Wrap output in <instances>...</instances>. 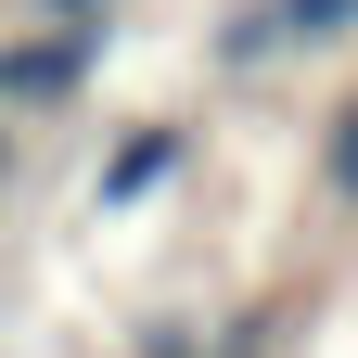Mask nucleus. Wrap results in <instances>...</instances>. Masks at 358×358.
I'll list each match as a JSON object with an SVG mask.
<instances>
[{
	"instance_id": "1",
	"label": "nucleus",
	"mask_w": 358,
	"mask_h": 358,
	"mask_svg": "<svg viewBox=\"0 0 358 358\" xmlns=\"http://www.w3.org/2000/svg\"><path fill=\"white\" fill-rule=\"evenodd\" d=\"M103 52H115V26H52V13H38L26 38H0V115H64L77 103V90L90 77H103Z\"/></svg>"
},
{
	"instance_id": "2",
	"label": "nucleus",
	"mask_w": 358,
	"mask_h": 358,
	"mask_svg": "<svg viewBox=\"0 0 358 358\" xmlns=\"http://www.w3.org/2000/svg\"><path fill=\"white\" fill-rule=\"evenodd\" d=\"M192 154H205L192 115H128L115 141H103V166H90V217H141V205H166L179 179H192Z\"/></svg>"
},
{
	"instance_id": "3",
	"label": "nucleus",
	"mask_w": 358,
	"mask_h": 358,
	"mask_svg": "<svg viewBox=\"0 0 358 358\" xmlns=\"http://www.w3.org/2000/svg\"><path fill=\"white\" fill-rule=\"evenodd\" d=\"M268 38H282V64L294 52H358V0H256Z\"/></svg>"
},
{
	"instance_id": "4",
	"label": "nucleus",
	"mask_w": 358,
	"mask_h": 358,
	"mask_svg": "<svg viewBox=\"0 0 358 358\" xmlns=\"http://www.w3.org/2000/svg\"><path fill=\"white\" fill-rule=\"evenodd\" d=\"M320 179H333V192L358 205V90H345V103L320 115Z\"/></svg>"
},
{
	"instance_id": "5",
	"label": "nucleus",
	"mask_w": 358,
	"mask_h": 358,
	"mask_svg": "<svg viewBox=\"0 0 358 358\" xmlns=\"http://www.w3.org/2000/svg\"><path fill=\"white\" fill-rule=\"evenodd\" d=\"M52 26H115V0H38Z\"/></svg>"
},
{
	"instance_id": "6",
	"label": "nucleus",
	"mask_w": 358,
	"mask_h": 358,
	"mask_svg": "<svg viewBox=\"0 0 358 358\" xmlns=\"http://www.w3.org/2000/svg\"><path fill=\"white\" fill-rule=\"evenodd\" d=\"M13 166H26V128H13V115H0V192H13Z\"/></svg>"
}]
</instances>
